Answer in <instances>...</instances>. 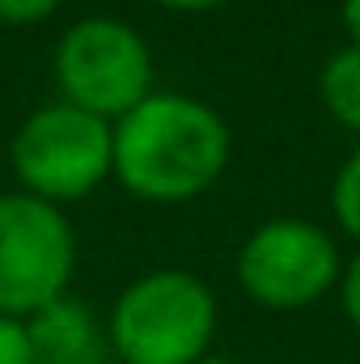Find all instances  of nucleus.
<instances>
[{"mask_svg": "<svg viewBox=\"0 0 360 364\" xmlns=\"http://www.w3.org/2000/svg\"><path fill=\"white\" fill-rule=\"evenodd\" d=\"M318 93H322L327 114L339 127H348V132L360 136V47H344V51H335L322 64Z\"/></svg>", "mask_w": 360, "mask_h": 364, "instance_id": "6e6552de", "label": "nucleus"}, {"mask_svg": "<svg viewBox=\"0 0 360 364\" xmlns=\"http://www.w3.org/2000/svg\"><path fill=\"white\" fill-rule=\"evenodd\" d=\"M195 364H233V360H221V356H203V360H195Z\"/></svg>", "mask_w": 360, "mask_h": 364, "instance_id": "2eb2a0df", "label": "nucleus"}, {"mask_svg": "<svg viewBox=\"0 0 360 364\" xmlns=\"http://www.w3.org/2000/svg\"><path fill=\"white\" fill-rule=\"evenodd\" d=\"M216 335V296L191 272L162 267L132 279L110 318V356L123 364H195Z\"/></svg>", "mask_w": 360, "mask_h": 364, "instance_id": "f03ea898", "label": "nucleus"}, {"mask_svg": "<svg viewBox=\"0 0 360 364\" xmlns=\"http://www.w3.org/2000/svg\"><path fill=\"white\" fill-rule=\"evenodd\" d=\"M55 85L60 102L93 119H123L153 93V51L144 34L119 17H81L55 43Z\"/></svg>", "mask_w": 360, "mask_h": 364, "instance_id": "7ed1b4c3", "label": "nucleus"}, {"mask_svg": "<svg viewBox=\"0 0 360 364\" xmlns=\"http://www.w3.org/2000/svg\"><path fill=\"white\" fill-rule=\"evenodd\" d=\"M30 364H110V339L85 301L60 296L26 318Z\"/></svg>", "mask_w": 360, "mask_h": 364, "instance_id": "0eeeda50", "label": "nucleus"}, {"mask_svg": "<svg viewBox=\"0 0 360 364\" xmlns=\"http://www.w3.org/2000/svg\"><path fill=\"white\" fill-rule=\"evenodd\" d=\"M60 9V0H0V21L4 26H34L47 21Z\"/></svg>", "mask_w": 360, "mask_h": 364, "instance_id": "9d476101", "label": "nucleus"}, {"mask_svg": "<svg viewBox=\"0 0 360 364\" xmlns=\"http://www.w3.org/2000/svg\"><path fill=\"white\" fill-rule=\"evenodd\" d=\"M339 21H344L352 47H360V0H344V4H339Z\"/></svg>", "mask_w": 360, "mask_h": 364, "instance_id": "ddd939ff", "label": "nucleus"}, {"mask_svg": "<svg viewBox=\"0 0 360 364\" xmlns=\"http://www.w3.org/2000/svg\"><path fill=\"white\" fill-rule=\"evenodd\" d=\"M225 119L191 93H149L110 123V174L144 203L199 199L229 166Z\"/></svg>", "mask_w": 360, "mask_h": 364, "instance_id": "f257e3e1", "label": "nucleus"}, {"mask_svg": "<svg viewBox=\"0 0 360 364\" xmlns=\"http://www.w3.org/2000/svg\"><path fill=\"white\" fill-rule=\"evenodd\" d=\"M344 259L335 237L301 216L259 225L238 250V284L263 309H305L339 288Z\"/></svg>", "mask_w": 360, "mask_h": 364, "instance_id": "423d86ee", "label": "nucleus"}, {"mask_svg": "<svg viewBox=\"0 0 360 364\" xmlns=\"http://www.w3.org/2000/svg\"><path fill=\"white\" fill-rule=\"evenodd\" d=\"M331 212L344 225V233L360 242V149L339 166V174L331 182Z\"/></svg>", "mask_w": 360, "mask_h": 364, "instance_id": "1a4fd4ad", "label": "nucleus"}, {"mask_svg": "<svg viewBox=\"0 0 360 364\" xmlns=\"http://www.w3.org/2000/svg\"><path fill=\"white\" fill-rule=\"evenodd\" d=\"M9 166L26 195L73 203L110 178V123L68 102H51L21 119L9 144Z\"/></svg>", "mask_w": 360, "mask_h": 364, "instance_id": "20e7f679", "label": "nucleus"}, {"mask_svg": "<svg viewBox=\"0 0 360 364\" xmlns=\"http://www.w3.org/2000/svg\"><path fill=\"white\" fill-rule=\"evenodd\" d=\"M339 301H344V318L360 331V255L339 275Z\"/></svg>", "mask_w": 360, "mask_h": 364, "instance_id": "f8f14e48", "label": "nucleus"}, {"mask_svg": "<svg viewBox=\"0 0 360 364\" xmlns=\"http://www.w3.org/2000/svg\"><path fill=\"white\" fill-rule=\"evenodd\" d=\"M77 233L68 216L26 191L0 195V318H34L68 296Z\"/></svg>", "mask_w": 360, "mask_h": 364, "instance_id": "39448f33", "label": "nucleus"}, {"mask_svg": "<svg viewBox=\"0 0 360 364\" xmlns=\"http://www.w3.org/2000/svg\"><path fill=\"white\" fill-rule=\"evenodd\" d=\"M162 9H174V13H208V9H221L229 0H153Z\"/></svg>", "mask_w": 360, "mask_h": 364, "instance_id": "4468645a", "label": "nucleus"}, {"mask_svg": "<svg viewBox=\"0 0 360 364\" xmlns=\"http://www.w3.org/2000/svg\"><path fill=\"white\" fill-rule=\"evenodd\" d=\"M0 364H30L26 322L17 318H0Z\"/></svg>", "mask_w": 360, "mask_h": 364, "instance_id": "9b49d317", "label": "nucleus"}]
</instances>
